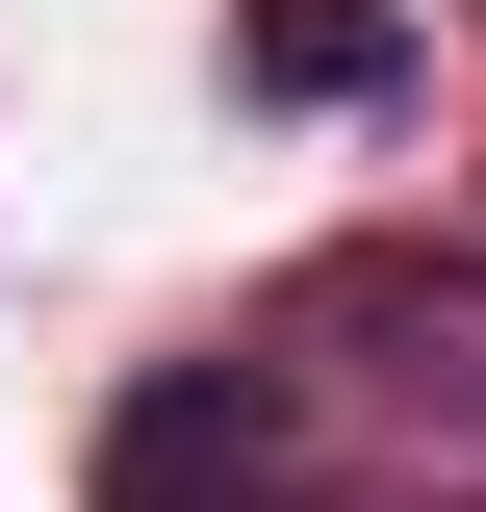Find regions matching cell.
<instances>
[{
    "mask_svg": "<svg viewBox=\"0 0 486 512\" xmlns=\"http://www.w3.org/2000/svg\"><path fill=\"white\" fill-rule=\"evenodd\" d=\"M103 512H307L282 487V384L256 359H154L103 410Z\"/></svg>",
    "mask_w": 486,
    "mask_h": 512,
    "instance_id": "1",
    "label": "cell"
},
{
    "mask_svg": "<svg viewBox=\"0 0 486 512\" xmlns=\"http://www.w3.org/2000/svg\"><path fill=\"white\" fill-rule=\"evenodd\" d=\"M231 52H256V77H282V103H333V77H384V0H256Z\"/></svg>",
    "mask_w": 486,
    "mask_h": 512,
    "instance_id": "2",
    "label": "cell"
}]
</instances>
